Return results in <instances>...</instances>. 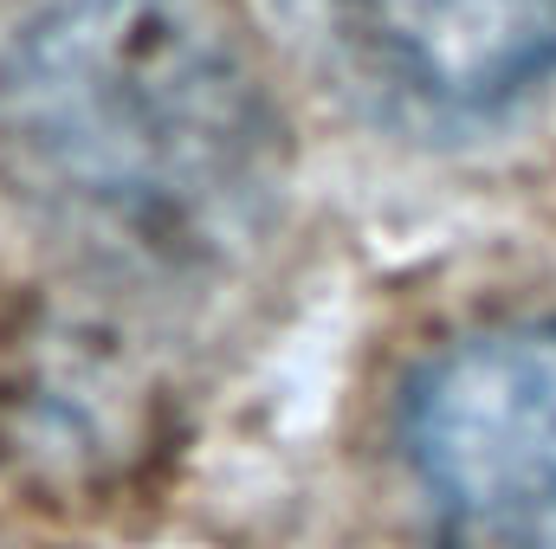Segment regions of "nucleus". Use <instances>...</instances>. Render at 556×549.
<instances>
[{"label":"nucleus","instance_id":"nucleus-1","mask_svg":"<svg viewBox=\"0 0 556 549\" xmlns=\"http://www.w3.org/2000/svg\"><path fill=\"white\" fill-rule=\"evenodd\" d=\"M0 181L111 266H207L273 194V111L201 0H46L0 46Z\"/></svg>","mask_w":556,"mask_h":549},{"label":"nucleus","instance_id":"nucleus-2","mask_svg":"<svg viewBox=\"0 0 556 549\" xmlns=\"http://www.w3.org/2000/svg\"><path fill=\"white\" fill-rule=\"evenodd\" d=\"M402 446L446 549H556V323H492L427 356Z\"/></svg>","mask_w":556,"mask_h":549},{"label":"nucleus","instance_id":"nucleus-3","mask_svg":"<svg viewBox=\"0 0 556 549\" xmlns=\"http://www.w3.org/2000/svg\"><path fill=\"white\" fill-rule=\"evenodd\" d=\"M343 52L402 104L479 124L556 72V0H324Z\"/></svg>","mask_w":556,"mask_h":549}]
</instances>
